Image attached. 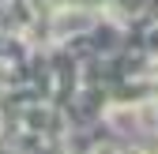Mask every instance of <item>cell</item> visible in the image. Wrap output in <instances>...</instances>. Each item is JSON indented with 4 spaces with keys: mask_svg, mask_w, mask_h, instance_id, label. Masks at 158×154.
<instances>
[{
    "mask_svg": "<svg viewBox=\"0 0 158 154\" xmlns=\"http://www.w3.org/2000/svg\"><path fill=\"white\" fill-rule=\"evenodd\" d=\"M87 42L98 56H113V53H121L124 49V23H117V19H109L106 11H98L94 15V23L87 30Z\"/></svg>",
    "mask_w": 158,
    "mask_h": 154,
    "instance_id": "6da1fadb",
    "label": "cell"
}]
</instances>
